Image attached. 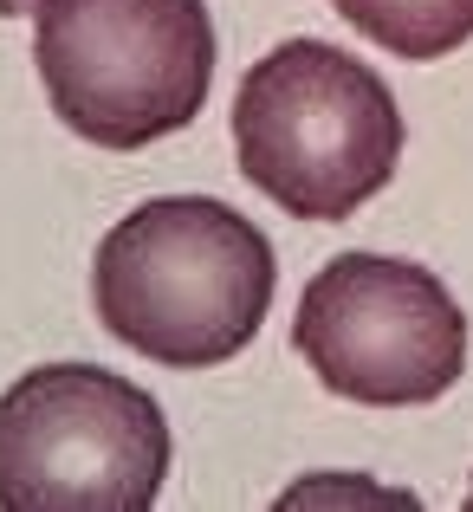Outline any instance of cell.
<instances>
[{
	"mask_svg": "<svg viewBox=\"0 0 473 512\" xmlns=\"http://www.w3.org/2000/svg\"><path fill=\"white\" fill-rule=\"evenodd\" d=\"M273 240L214 195H156L98 240L91 305L124 350L169 370H214L273 312Z\"/></svg>",
	"mask_w": 473,
	"mask_h": 512,
	"instance_id": "6da1fadb",
	"label": "cell"
},
{
	"mask_svg": "<svg viewBox=\"0 0 473 512\" xmlns=\"http://www.w3.org/2000/svg\"><path fill=\"white\" fill-rule=\"evenodd\" d=\"M234 156L279 214L350 221L402 163L396 91L324 39H286L234 91Z\"/></svg>",
	"mask_w": 473,
	"mask_h": 512,
	"instance_id": "7a4b0ae2",
	"label": "cell"
},
{
	"mask_svg": "<svg viewBox=\"0 0 473 512\" xmlns=\"http://www.w3.org/2000/svg\"><path fill=\"white\" fill-rule=\"evenodd\" d=\"M33 65L72 137L150 150L208 104L214 20L201 0H39Z\"/></svg>",
	"mask_w": 473,
	"mask_h": 512,
	"instance_id": "3957f363",
	"label": "cell"
},
{
	"mask_svg": "<svg viewBox=\"0 0 473 512\" xmlns=\"http://www.w3.org/2000/svg\"><path fill=\"white\" fill-rule=\"evenodd\" d=\"M169 415L98 363H39L0 389V512H150L169 480Z\"/></svg>",
	"mask_w": 473,
	"mask_h": 512,
	"instance_id": "277c9868",
	"label": "cell"
},
{
	"mask_svg": "<svg viewBox=\"0 0 473 512\" xmlns=\"http://www.w3.org/2000/svg\"><path fill=\"white\" fill-rule=\"evenodd\" d=\"M292 350L318 383L363 409H422L467 370V312L428 266L389 253H337L312 273Z\"/></svg>",
	"mask_w": 473,
	"mask_h": 512,
	"instance_id": "5b68a950",
	"label": "cell"
},
{
	"mask_svg": "<svg viewBox=\"0 0 473 512\" xmlns=\"http://www.w3.org/2000/svg\"><path fill=\"white\" fill-rule=\"evenodd\" d=\"M389 59H448L473 39V0H331Z\"/></svg>",
	"mask_w": 473,
	"mask_h": 512,
	"instance_id": "8992f818",
	"label": "cell"
},
{
	"mask_svg": "<svg viewBox=\"0 0 473 512\" xmlns=\"http://www.w3.org/2000/svg\"><path fill=\"white\" fill-rule=\"evenodd\" d=\"M39 0H0V20H20V13H33Z\"/></svg>",
	"mask_w": 473,
	"mask_h": 512,
	"instance_id": "52a82bcc",
	"label": "cell"
},
{
	"mask_svg": "<svg viewBox=\"0 0 473 512\" xmlns=\"http://www.w3.org/2000/svg\"><path fill=\"white\" fill-rule=\"evenodd\" d=\"M467 512H473V487H467Z\"/></svg>",
	"mask_w": 473,
	"mask_h": 512,
	"instance_id": "ba28073f",
	"label": "cell"
}]
</instances>
